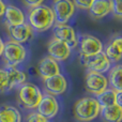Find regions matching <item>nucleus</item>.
Returning a JSON list of instances; mask_svg holds the SVG:
<instances>
[{
    "mask_svg": "<svg viewBox=\"0 0 122 122\" xmlns=\"http://www.w3.org/2000/svg\"><path fill=\"white\" fill-rule=\"evenodd\" d=\"M27 122H51L45 117L41 116L39 112H31L27 117Z\"/></svg>",
    "mask_w": 122,
    "mask_h": 122,
    "instance_id": "393cba45",
    "label": "nucleus"
},
{
    "mask_svg": "<svg viewBox=\"0 0 122 122\" xmlns=\"http://www.w3.org/2000/svg\"><path fill=\"white\" fill-rule=\"evenodd\" d=\"M47 51L49 57H51L56 61H64L71 55V48L69 47V45L56 39H53L48 43Z\"/></svg>",
    "mask_w": 122,
    "mask_h": 122,
    "instance_id": "f8f14e48",
    "label": "nucleus"
},
{
    "mask_svg": "<svg viewBox=\"0 0 122 122\" xmlns=\"http://www.w3.org/2000/svg\"><path fill=\"white\" fill-rule=\"evenodd\" d=\"M8 73V91L15 87H20L26 82L27 76L23 71H19L16 67H5Z\"/></svg>",
    "mask_w": 122,
    "mask_h": 122,
    "instance_id": "a211bd4d",
    "label": "nucleus"
},
{
    "mask_svg": "<svg viewBox=\"0 0 122 122\" xmlns=\"http://www.w3.org/2000/svg\"><path fill=\"white\" fill-rule=\"evenodd\" d=\"M112 13L118 18L122 17V0H109Z\"/></svg>",
    "mask_w": 122,
    "mask_h": 122,
    "instance_id": "5701e85b",
    "label": "nucleus"
},
{
    "mask_svg": "<svg viewBox=\"0 0 122 122\" xmlns=\"http://www.w3.org/2000/svg\"><path fill=\"white\" fill-rule=\"evenodd\" d=\"M100 107L94 97H82L74 105V116L81 122H89L100 115Z\"/></svg>",
    "mask_w": 122,
    "mask_h": 122,
    "instance_id": "f03ea898",
    "label": "nucleus"
},
{
    "mask_svg": "<svg viewBox=\"0 0 122 122\" xmlns=\"http://www.w3.org/2000/svg\"><path fill=\"white\" fill-rule=\"evenodd\" d=\"M3 18L6 26H17L24 24L26 20L23 11L14 5H5Z\"/></svg>",
    "mask_w": 122,
    "mask_h": 122,
    "instance_id": "2eb2a0df",
    "label": "nucleus"
},
{
    "mask_svg": "<svg viewBox=\"0 0 122 122\" xmlns=\"http://www.w3.org/2000/svg\"><path fill=\"white\" fill-rule=\"evenodd\" d=\"M100 115L104 122H121L122 107H119L117 105L103 107L100 110Z\"/></svg>",
    "mask_w": 122,
    "mask_h": 122,
    "instance_id": "6ab92c4d",
    "label": "nucleus"
},
{
    "mask_svg": "<svg viewBox=\"0 0 122 122\" xmlns=\"http://www.w3.org/2000/svg\"><path fill=\"white\" fill-rule=\"evenodd\" d=\"M80 56H93L103 51V44L97 38L90 34H84L79 43Z\"/></svg>",
    "mask_w": 122,
    "mask_h": 122,
    "instance_id": "9d476101",
    "label": "nucleus"
},
{
    "mask_svg": "<svg viewBox=\"0 0 122 122\" xmlns=\"http://www.w3.org/2000/svg\"><path fill=\"white\" fill-rule=\"evenodd\" d=\"M43 94L40 88L31 82H25L18 89V100L24 107L28 109L36 108Z\"/></svg>",
    "mask_w": 122,
    "mask_h": 122,
    "instance_id": "20e7f679",
    "label": "nucleus"
},
{
    "mask_svg": "<svg viewBox=\"0 0 122 122\" xmlns=\"http://www.w3.org/2000/svg\"><path fill=\"white\" fill-rule=\"evenodd\" d=\"M105 55L110 62H118L122 57V38L117 36L110 40L105 47Z\"/></svg>",
    "mask_w": 122,
    "mask_h": 122,
    "instance_id": "dca6fc26",
    "label": "nucleus"
},
{
    "mask_svg": "<svg viewBox=\"0 0 122 122\" xmlns=\"http://www.w3.org/2000/svg\"><path fill=\"white\" fill-rule=\"evenodd\" d=\"M26 55V48L20 43H17L13 40L4 43L2 57L6 67H16V65L20 64L25 60Z\"/></svg>",
    "mask_w": 122,
    "mask_h": 122,
    "instance_id": "7ed1b4c3",
    "label": "nucleus"
},
{
    "mask_svg": "<svg viewBox=\"0 0 122 122\" xmlns=\"http://www.w3.org/2000/svg\"><path fill=\"white\" fill-rule=\"evenodd\" d=\"M8 91V73L5 69H0V92Z\"/></svg>",
    "mask_w": 122,
    "mask_h": 122,
    "instance_id": "b1692460",
    "label": "nucleus"
},
{
    "mask_svg": "<svg viewBox=\"0 0 122 122\" xmlns=\"http://www.w3.org/2000/svg\"><path fill=\"white\" fill-rule=\"evenodd\" d=\"M53 13L56 24H66L75 12V5L72 0H54Z\"/></svg>",
    "mask_w": 122,
    "mask_h": 122,
    "instance_id": "423d86ee",
    "label": "nucleus"
},
{
    "mask_svg": "<svg viewBox=\"0 0 122 122\" xmlns=\"http://www.w3.org/2000/svg\"><path fill=\"white\" fill-rule=\"evenodd\" d=\"M80 62L85 67L89 70V72L101 74L107 72L112 66V62L108 60L104 51L93 56H80Z\"/></svg>",
    "mask_w": 122,
    "mask_h": 122,
    "instance_id": "39448f33",
    "label": "nucleus"
},
{
    "mask_svg": "<svg viewBox=\"0 0 122 122\" xmlns=\"http://www.w3.org/2000/svg\"><path fill=\"white\" fill-rule=\"evenodd\" d=\"M3 47H4V43L2 42L1 38H0V57L2 56V51H3Z\"/></svg>",
    "mask_w": 122,
    "mask_h": 122,
    "instance_id": "c756f323",
    "label": "nucleus"
},
{
    "mask_svg": "<svg viewBox=\"0 0 122 122\" xmlns=\"http://www.w3.org/2000/svg\"><path fill=\"white\" fill-rule=\"evenodd\" d=\"M44 80V88L51 95H59L65 92L67 88V81L62 74H57L55 76L48 77Z\"/></svg>",
    "mask_w": 122,
    "mask_h": 122,
    "instance_id": "9b49d317",
    "label": "nucleus"
},
{
    "mask_svg": "<svg viewBox=\"0 0 122 122\" xmlns=\"http://www.w3.org/2000/svg\"><path fill=\"white\" fill-rule=\"evenodd\" d=\"M116 93L117 91H115L114 89H106L105 91L101 92L100 94L97 95L95 100L97 101L100 107H109V106L116 105Z\"/></svg>",
    "mask_w": 122,
    "mask_h": 122,
    "instance_id": "4be33fe9",
    "label": "nucleus"
},
{
    "mask_svg": "<svg viewBox=\"0 0 122 122\" xmlns=\"http://www.w3.org/2000/svg\"><path fill=\"white\" fill-rule=\"evenodd\" d=\"M55 19L51 8L41 5L31 9L29 13V26L31 29L38 32H44L53 27Z\"/></svg>",
    "mask_w": 122,
    "mask_h": 122,
    "instance_id": "f257e3e1",
    "label": "nucleus"
},
{
    "mask_svg": "<svg viewBox=\"0 0 122 122\" xmlns=\"http://www.w3.org/2000/svg\"><path fill=\"white\" fill-rule=\"evenodd\" d=\"M93 0H73L74 5L79 9H82V10H88Z\"/></svg>",
    "mask_w": 122,
    "mask_h": 122,
    "instance_id": "a878e982",
    "label": "nucleus"
},
{
    "mask_svg": "<svg viewBox=\"0 0 122 122\" xmlns=\"http://www.w3.org/2000/svg\"><path fill=\"white\" fill-rule=\"evenodd\" d=\"M0 122H21V115L17 108L3 105L0 107Z\"/></svg>",
    "mask_w": 122,
    "mask_h": 122,
    "instance_id": "aec40b11",
    "label": "nucleus"
},
{
    "mask_svg": "<svg viewBox=\"0 0 122 122\" xmlns=\"http://www.w3.org/2000/svg\"><path fill=\"white\" fill-rule=\"evenodd\" d=\"M38 73L43 79L60 74L59 64L51 57H44L38 63Z\"/></svg>",
    "mask_w": 122,
    "mask_h": 122,
    "instance_id": "ddd939ff",
    "label": "nucleus"
},
{
    "mask_svg": "<svg viewBox=\"0 0 122 122\" xmlns=\"http://www.w3.org/2000/svg\"><path fill=\"white\" fill-rule=\"evenodd\" d=\"M85 87L87 91L97 97L101 92L105 91L108 88V80L104 74L95 73V72H89L86 75L85 79Z\"/></svg>",
    "mask_w": 122,
    "mask_h": 122,
    "instance_id": "0eeeda50",
    "label": "nucleus"
},
{
    "mask_svg": "<svg viewBox=\"0 0 122 122\" xmlns=\"http://www.w3.org/2000/svg\"><path fill=\"white\" fill-rule=\"evenodd\" d=\"M121 75H122V66L121 64L115 65L109 71V76H108V86L112 87L115 91H122V85H121Z\"/></svg>",
    "mask_w": 122,
    "mask_h": 122,
    "instance_id": "412c9836",
    "label": "nucleus"
},
{
    "mask_svg": "<svg viewBox=\"0 0 122 122\" xmlns=\"http://www.w3.org/2000/svg\"><path fill=\"white\" fill-rule=\"evenodd\" d=\"M23 1H24V3H25V5L33 9V8H36V6L41 5V4H43V2H44L45 0H23Z\"/></svg>",
    "mask_w": 122,
    "mask_h": 122,
    "instance_id": "bb28decb",
    "label": "nucleus"
},
{
    "mask_svg": "<svg viewBox=\"0 0 122 122\" xmlns=\"http://www.w3.org/2000/svg\"><path fill=\"white\" fill-rule=\"evenodd\" d=\"M89 14L94 19H100L112 13L109 0H93L90 8L88 9Z\"/></svg>",
    "mask_w": 122,
    "mask_h": 122,
    "instance_id": "f3484780",
    "label": "nucleus"
},
{
    "mask_svg": "<svg viewBox=\"0 0 122 122\" xmlns=\"http://www.w3.org/2000/svg\"><path fill=\"white\" fill-rule=\"evenodd\" d=\"M54 39L59 40L61 42L69 45L70 48H75L78 45V39L73 27L66 24H56L54 27Z\"/></svg>",
    "mask_w": 122,
    "mask_h": 122,
    "instance_id": "6e6552de",
    "label": "nucleus"
},
{
    "mask_svg": "<svg viewBox=\"0 0 122 122\" xmlns=\"http://www.w3.org/2000/svg\"><path fill=\"white\" fill-rule=\"evenodd\" d=\"M116 104L119 107H122V91H117L116 93Z\"/></svg>",
    "mask_w": 122,
    "mask_h": 122,
    "instance_id": "cd10ccee",
    "label": "nucleus"
},
{
    "mask_svg": "<svg viewBox=\"0 0 122 122\" xmlns=\"http://www.w3.org/2000/svg\"><path fill=\"white\" fill-rule=\"evenodd\" d=\"M8 32L13 41L17 43H24L30 39L32 34V29L28 24L24 23L17 26H6Z\"/></svg>",
    "mask_w": 122,
    "mask_h": 122,
    "instance_id": "4468645a",
    "label": "nucleus"
},
{
    "mask_svg": "<svg viewBox=\"0 0 122 122\" xmlns=\"http://www.w3.org/2000/svg\"><path fill=\"white\" fill-rule=\"evenodd\" d=\"M4 10H5V3L3 2V0H0V17L3 16Z\"/></svg>",
    "mask_w": 122,
    "mask_h": 122,
    "instance_id": "c85d7f7f",
    "label": "nucleus"
},
{
    "mask_svg": "<svg viewBox=\"0 0 122 122\" xmlns=\"http://www.w3.org/2000/svg\"><path fill=\"white\" fill-rule=\"evenodd\" d=\"M59 110V104L56 97L51 94H44L41 99L39 105L36 106V112L41 116L45 117L46 119H51L56 117Z\"/></svg>",
    "mask_w": 122,
    "mask_h": 122,
    "instance_id": "1a4fd4ad",
    "label": "nucleus"
}]
</instances>
